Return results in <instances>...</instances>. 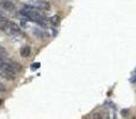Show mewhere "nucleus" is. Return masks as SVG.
Instances as JSON below:
<instances>
[{"label":"nucleus","instance_id":"obj_2","mask_svg":"<svg viewBox=\"0 0 136 119\" xmlns=\"http://www.w3.org/2000/svg\"><path fill=\"white\" fill-rule=\"evenodd\" d=\"M29 6H32L37 10H41V11H49L50 10V4L45 0H35V1H30L27 4Z\"/></svg>","mask_w":136,"mask_h":119},{"label":"nucleus","instance_id":"obj_8","mask_svg":"<svg viewBox=\"0 0 136 119\" xmlns=\"http://www.w3.org/2000/svg\"><path fill=\"white\" fill-rule=\"evenodd\" d=\"M5 91H6V87H5L2 83L0 82V92H5Z\"/></svg>","mask_w":136,"mask_h":119},{"label":"nucleus","instance_id":"obj_7","mask_svg":"<svg viewBox=\"0 0 136 119\" xmlns=\"http://www.w3.org/2000/svg\"><path fill=\"white\" fill-rule=\"evenodd\" d=\"M49 22L51 23V25L56 26V25H59V24H60V17H59V16H53L51 18L49 19Z\"/></svg>","mask_w":136,"mask_h":119},{"label":"nucleus","instance_id":"obj_12","mask_svg":"<svg viewBox=\"0 0 136 119\" xmlns=\"http://www.w3.org/2000/svg\"><path fill=\"white\" fill-rule=\"evenodd\" d=\"M131 82H136V75H135V76H133V79H131Z\"/></svg>","mask_w":136,"mask_h":119},{"label":"nucleus","instance_id":"obj_4","mask_svg":"<svg viewBox=\"0 0 136 119\" xmlns=\"http://www.w3.org/2000/svg\"><path fill=\"white\" fill-rule=\"evenodd\" d=\"M6 62L16 70V72H19V70H22V67H20V64H18L17 62H14V61H12V60H9V58H6Z\"/></svg>","mask_w":136,"mask_h":119},{"label":"nucleus","instance_id":"obj_13","mask_svg":"<svg viewBox=\"0 0 136 119\" xmlns=\"http://www.w3.org/2000/svg\"><path fill=\"white\" fill-rule=\"evenodd\" d=\"M0 102H1V101H0Z\"/></svg>","mask_w":136,"mask_h":119},{"label":"nucleus","instance_id":"obj_1","mask_svg":"<svg viewBox=\"0 0 136 119\" xmlns=\"http://www.w3.org/2000/svg\"><path fill=\"white\" fill-rule=\"evenodd\" d=\"M0 29H1V31H4L5 33H7L10 36L18 35L19 32H20V29H19L18 25L16 23H13V22L7 20L6 18L0 22Z\"/></svg>","mask_w":136,"mask_h":119},{"label":"nucleus","instance_id":"obj_6","mask_svg":"<svg viewBox=\"0 0 136 119\" xmlns=\"http://www.w3.org/2000/svg\"><path fill=\"white\" fill-rule=\"evenodd\" d=\"M29 55H30V46H22L20 48V56L22 57H27Z\"/></svg>","mask_w":136,"mask_h":119},{"label":"nucleus","instance_id":"obj_10","mask_svg":"<svg viewBox=\"0 0 136 119\" xmlns=\"http://www.w3.org/2000/svg\"><path fill=\"white\" fill-rule=\"evenodd\" d=\"M37 68H39V63H34L32 64V69H37Z\"/></svg>","mask_w":136,"mask_h":119},{"label":"nucleus","instance_id":"obj_3","mask_svg":"<svg viewBox=\"0 0 136 119\" xmlns=\"http://www.w3.org/2000/svg\"><path fill=\"white\" fill-rule=\"evenodd\" d=\"M0 9L12 11V10H14V4L11 0H2V1H0Z\"/></svg>","mask_w":136,"mask_h":119},{"label":"nucleus","instance_id":"obj_11","mask_svg":"<svg viewBox=\"0 0 136 119\" xmlns=\"http://www.w3.org/2000/svg\"><path fill=\"white\" fill-rule=\"evenodd\" d=\"M122 113H123V116H127V113H129V111H128V110H123V111H122Z\"/></svg>","mask_w":136,"mask_h":119},{"label":"nucleus","instance_id":"obj_9","mask_svg":"<svg viewBox=\"0 0 136 119\" xmlns=\"http://www.w3.org/2000/svg\"><path fill=\"white\" fill-rule=\"evenodd\" d=\"M103 116H100L99 113H94V114H92V118H101Z\"/></svg>","mask_w":136,"mask_h":119},{"label":"nucleus","instance_id":"obj_5","mask_svg":"<svg viewBox=\"0 0 136 119\" xmlns=\"http://www.w3.org/2000/svg\"><path fill=\"white\" fill-rule=\"evenodd\" d=\"M34 35H36L38 38H41V39H45V38H48V33L47 32H43V31H41V30H38V29H36V30H34Z\"/></svg>","mask_w":136,"mask_h":119}]
</instances>
